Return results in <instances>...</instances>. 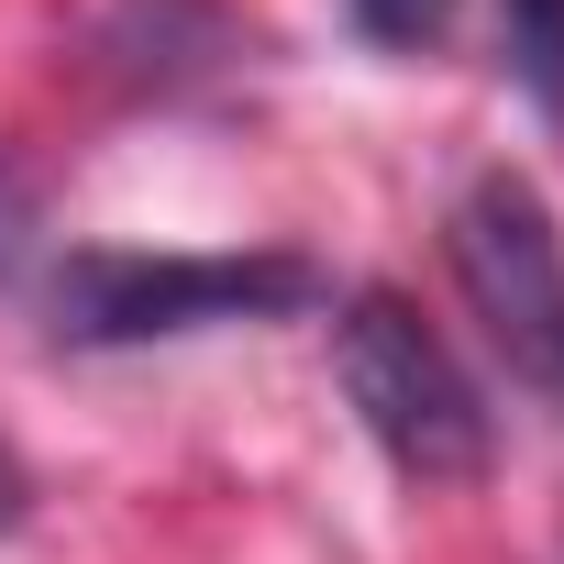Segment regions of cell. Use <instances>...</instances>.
<instances>
[{"mask_svg":"<svg viewBox=\"0 0 564 564\" xmlns=\"http://www.w3.org/2000/svg\"><path fill=\"white\" fill-rule=\"evenodd\" d=\"M322 300V265L300 254H133V243H78L45 276V333L56 344H166V333H221V322H289Z\"/></svg>","mask_w":564,"mask_h":564,"instance_id":"obj_1","label":"cell"},{"mask_svg":"<svg viewBox=\"0 0 564 564\" xmlns=\"http://www.w3.org/2000/svg\"><path fill=\"white\" fill-rule=\"evenodd\" d=\"M23 498H34V487H23V465H12V443H0V531L23 520Z\"/></svg>","mask_w":564,"mask_h":564,"instance_id":"obj_7","label":"cell"},{"mask_svg":"<svg viewBox=\"0 0 564 564\" xmlns=\"http://www.w3.org/2000/svg\"><path fill=\"white\" fill-rule=\"evenodd\" d=\"M23 243H34V199H23V177L0 166V276L23 265Z\"/></svg>","mask_w":564,"mask_h":564,"instance_id":"obj_6","label":"cell"},{"mask_svg":"<svg viewBox=\"0 0 564 564\" xmlns=\"http://www.w3.org/2000/svg\"><path fill=\"white\" fill-rule=\"evenodd\" d=\"M498 45H509V78L564 111V0H498Z\"/></svg>","mask_w":564,"mask_h":564,"instance_id":"obj_4","label":"cell"},{"mask_svg":"<svg viewBox=\"0 0 564 564\" xmlns=\"http://www.w3.org/2000/svg\"><path fill=\"white\" fill-rule=\"evenodd\" d=\"M443 243H454V289L476 300V322L509 355V377L564 410V232H553L542 188L520 166H487L454 199V232Z\"/></svg>","mask_w":564,"mask_h":564,"instance_id":"obj_3","label":"cell"},{"mask_svg":"<svg viewBox=\"0 0 564 564\" xmlns=\"http://www.w3.org/2000/svg\"><path fill=\"white\" fill-rule=\"evenodd\" d=\"M333 366H344L355 421L377 432V454L410 487H465L487 465V399H476V377L454 366V344L399 289H355L333 311Z\"/></svg>","mask_w":564,"mask_h":564,"instance_id":"obj_2","label":"cell"},{"mask_svg":"<svg viewBox=\"0 0 564 564\" xmlns=\"http://www.w3.org/2000/svg\"><path fill=\"white\" fill-rule=\"evenodd\" d=\"M355 23L377 34V45H399V56H421L443 23H454V0H355Z\"/></svg>","mask_w":564,"mask_h":564,"instance_id":"obj_5","label":"cell"}]
</instances>
